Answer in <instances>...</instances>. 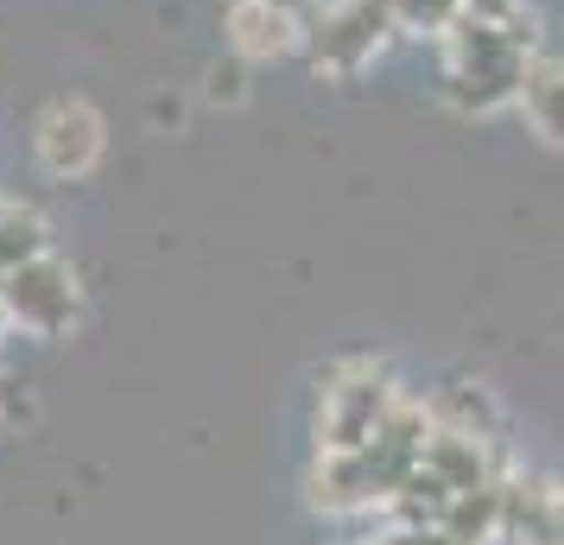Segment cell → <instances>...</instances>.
I'll return each mask as SVG.
<instances>
[{
	"label": "cell",
	"mask_w": 564,
	"mask_h": 545,
	"mask_svg": "<svg viewBox=\"0 0 564 545\" xmlns=\"http://www.w3.org/2000/svg\"><path fill=\"white\" fill-rule=\"evenodd\" d=\"M437 45H444V102H457L463 115H495V108L520 102L527 64L539 57V52H520L495 26L463 20V13L437 32Z\"/></svg>",
	"instance_id": "cell-1"
},
{
	"label": "cell",
	"mask_w": 564,
	"mask_h": 545,
	"mask_svg": "<svg viewBox=\"0 0 564 545\" xmlns=\"http://www.w3.org/2000/svg\"><path fill=\"white\" fill-rule=\"evenodd\" d=\"M393 32L400 26H393V7H387V0H330L324 13L305 20L311 70H324V77H356V70H368V64L387 52Z\"/></svg>",
	"instance_id": "cell-2"
},
{
	"label": "cell",
	"mask_w": 564,
	"mask_h": 545,
	"mask_svg": "<svg viewBox=\"0 0 564 545\" xmlns=\"http://www.w3.org/2000/svg\"><path fill=\"white\" fill-rule=\"evenodd\" d=\"M393 374L381 362H336L317 400V444L324 450H361L375 438L381 413L393 406Z\"/></svg>",
	"instance_id": "cell-3"
},
{
	"label": "cell",
	"mask_w": 564,
	"mask_h": 545,
	"mask_svg": "<svg viewBox=\"0 0 564 545\" xmlns=\"http://www.w3.org/2000/svg\"><path fill=\"white\" fill-rule=\"evenodd\" d=\"M77 273H70V260H57L52 248L45 254L20 260V266H7V286H0V312L13 330H26V337H64L70 324H77Z\"/></svg>",
	"instance_id": "cell-4"
},
{
	"label": "cell",
	"mask_w": 564,
	"mask_h": 545,
	"mask_svg": "<svg viewBox=\"0 0 564 545\" xmlns=\"http://www.w3.org/2000/svg\"><path fill=\"white\" fill-rule=\"evenodd\" d=\"M102 146H108V128L102 115L83 102V96H57V102L39 108L32 121V159L45 178H89L102 165Z\"/></svg>",
	"instance_id": "cell-5"
},
{
	"label": "cell",
	"mask_w": 564,
	"mask_h": 545,
	"mask_svg": "<svg viewBox=\"0 0 564 545\" xmlns=\"http://www.w3.org/2000/svg\"><path fill=\"white\" fill-rule=\"evenodd\" d=\"M229 52L248 57V64H267V57H285L305 45V13L292 0H229Z\"/></svg>",
	"instance_id": "cell-6"
},
{
	"label": "cell",
	"mask_w": 564,
	"mask_h": 545,
	"mask_svg": "<svg viewBox=\"0 0 564 545\" xmlns=\"http://www.w3.org/2000/svg\"><path fill=\"white\" fill-rule=\"evenodd\" d=\"M419 464L432 469L451 494L482 489V482H501V464H495V438H476V432H451V425H432L425 438V457Z\"/></svg>",
	"instance_id": "cell-7"
},
{
	"label": "cell",
	"mask_w": 564,
	"mask_h": 545,
	"mask_svg": "<svg viewBox=\"0 0 564 545\" xmlns=\"http://www.w3.org/2000/svg\"><path fill=\"white\" fill-rule=\"evenodd\" d=\"M311 508L324 514H349V508H381V482L368 450H324L311 464Z\"/></svg>",
	"instance_id": "cell-8"
},
{
	"label": "cell",
	"mask_w": 564,
	"mask_h": 545,
	"mask_svg": "<svg viewBox=\"0 0 564 545\" xmlns=\"http://www.w3.org/2000/svg\"><path fill=\"white\" fill-rule=\"evenodd\" d=\"M501 526H508V482L463 489V494H451L444 514H437V533L451 545H488V539H501Z\"/></svg>",
	"instance_id": "cell-9"
},
{
	"label": "cell",
	"mask_w": 564,
	"mask_h": 545,
	"mask_svg": "<svg viewBox=\"0 0 564 545\" xmlns=\"http://www.w3.org/2000/svg\"><path fill=\"white\" fill-rule=\"evenodd\" d=\"M520 108L545 146H564V57H533L520 83Z\"/></svg>",
	"instance_id": "cell-10"
},
{
	"label": "cell",
	"mask_w": 564,
	"mask_h": 545,
	"mask_svg": "<svg viewBox=\"0 0 564 545\" xmlns=\"http://www.w3.org/2000/svg\"><path fill=\"white\" fill-rule=\"evenodd\" d=\"M425 413H432V425L476 432V438H495V432H501V406H495V393L476 388V381H444V388L425 400Z\"/></svg>",
	"instance_id": "cell-11"
},
{
	"label": "cell",
	"mask_w": 564,
	"mask_h": 545,
	"mask_svg": "<svg viewBox=\"0 0 564 545\" xmlns=\"http://www.w3.org/2000/svg\"><path fill=\"white\" fill-rule=\"evenodd\" d=\"M52 248V229H45V216L20 197H0V266H20V260L45 254Z\"/></svg>",
	"instance_id": "cell-12"
},
{
	"label": "cell",
	"mask_w": 564,
	"mask_h": 545,
	"mask_svg": "<svg viewBox=\"0 0 564 545\" xmlns=\"http://www.w3.org/2000/svg\"><path fill=\"white\" fill-rule=\"evenodd\" d=\"M463 20H476V26H495L501 39H513L520 52H539V20L527 0H457Z\"/></svg>",
	"instance_id": "cell-13"
},
{
	"label": "cell",
	"mask_w": 564,
	"mask_h": 545,
	"mask_svg": "<svg viewBox=\"0 0 564 545\" xmlns=\"http://www.w3.org/2000/svg\"><path fill=\"white\" fill-rule=\"evenodd\" d=\"M387 7H393L400 32H432V39L457 20V0H387Z\"/></svg>",
	"instance_id": "cell-14"
},
{
	"label": "cell",
	"mask_w": 564,
	"mask_h": 545,
	"mask_svg": "<svg viewBox=\"0 0 564 545\" xmlns=\"http://www.w3.org/2000/svg\"><path fill=\"white\" fill-rule=\"evenodd\" d=\"M545 539L564 545V494H558V489H552V533H545ZM533 545H539V539H533Z\"/></svg>",
	"instance_id": "cell-15"
},
{
	"label": "cell",
	"mask_w": 564,
	"mask_h": 545,
	"mask_svg": "<svg viewBox=\"0 0 564 545\" xmlns=\"http://www.w3.org/2000/svg\"><path fill=\"white\" fill-rule=\"evenodd\" d=\"M412 533H419V526H387L381 539H368V545H412Z\"/></svg>",
	"instance_id": "cell-16"
},
{
	"label": "cell",
	"mask_w": 564,
	"mask_h": 545,
	"mask_svg": "<svg viewBox=\"0 0 564 545\" xmlns=\"http://www.w3.org/2000/svg\"><path fill=\"white\" fill-rule=\"evenodd\" d=\"M412 545H451V539H444L437 526H419V533H412Z\"/></svg>",
	"instance_id": "cell-17"
},
{
	"label": "cell",
	"mask_w": 564,
	"mask_h": 545,
	"mask_svg": "<svg viewBox=\"0 0 564 545\" xmlns=\"http://www.w3.org/2000/svg\"><path fill=\"white\" fill-rule=\"evenodd\" d=\"M7 330H13V324H7V312H0V337H7Z\"/></svg>",
	"instance_id": "cell-18"
},
{
	"label": "cell",
	"mask_w": 564,
	"mask_h": 545,
	"mask_svg": "<svg viewBox=\"0 0 564 545\" xmlns=\"http://www.w3.org/2000/svg\"><path fill=\"white\" fill-rule=\"evenodd\" d=\"M0 406H7V381H0Z\"/></svg>",
	"instance_id": "cell-19"
},
{
	"label": "cell",
	"mask_w": 564,
	"mask_h": 545,
	"mask_svg": "<svg viewBox=\"0 0 564 545\" xmlns=\"http://www.w3.org/2000/svg\"><path fill=\"white\" fill-rule=\"evenodd\" d=\"M0 286H7V266H0Z\"/></svg>",
	"instance_id": "cell-20"
},
{
	"label": "cell",
	"mask_w": 564,
	"mask_h": 545,
	"mask_svg": "<svg viewBox=\"0 0 564 545\" xmlns=\"http://www.w3.org/2000/svg\"><path fill=\"white\" fill-rule=\"evenodd\" d=\"M539 545H558V539H539Z\"/></svg>",
	"instance_id": "cell-21"
}]
</instances>
